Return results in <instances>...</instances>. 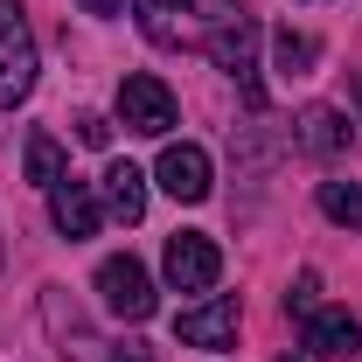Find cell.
<instances>
[{"label":"cell","instance_id":"cell-1","mask_svg":"<svg viewBox=\"0 0 362 362\" xmlns=\"http://www.w3.org/2000/svg\"><path fill=\"white\" fill-rule=\"evenodd\" d=\"M237 14H244L237 0H139V28L153 49H188V42L202 49V35Z\"/></svg>","mask_w":362,"mask_h":362},{"label":"cell","instance_id":"cell-2","mask_svg":"<svg viewBox=\"0 0 362 362\" xmlns=\"http://www.w3.org/2000/svg\"><path fill=\"white\" fill-rule=\"evenodd\" d=\"M202 56H209L216 70L237 77L244 105H265V84H258V21H251V14H237V21H223V28H209V35H202Z\"/></svg>","mask_w":362,"mask_h":362},{"label":"cell","instance_id":"cell-3","mask_svg":"<svg viewBox=\"0 0 362 362\" xmlns=\"http://www.w3.org/2000/svg\"><path fill=\"white\" fill-rule=\"evenodd\" d=\"M35 90V35L21 0H0V105H21Z\"/></svg>","mask_w":362,"mask_h":362},{"label":"cell","instance_id":"cell-4","mask_svg":"<svg viewBox=\"0 0 362 362\" xmlns=\"http://www.w3.org/2000/svg\"><path fill=\"white\" fill-rule=\"evenodd\" d=\"M160 272H168L175 293H209V286L223 279V251H216V237H202V230H175L168 251H160Z\"/></svg>","mask_w":362,"mask_h":362},{"label":"cell","instance_id":"cell-5","mask_svg":"<svg viewBox=\"0 0 362 362\" xmlns=\"http://www.w3.org/2000/svg\"><path fill=\"white\" fill-rule=\"evenodd\" d=\"M119 119H126V133L168 139L175 133V90L160 84V77H146V70H133V77L119 84Z\"/></svg>","mask_w":362,"mask_h":362},{"label":"cell","instance_id":"cell-6","mask_svg":"<svg viewBox=\"0 0 362 362\" xmlns=\"http://www.w3.org/2000/svg\"><path fill=\"white\" fill-rule=\"evenodd\" d=\"M98 293H105V307L119 320H146L160 307V300H153V279H146V265H139L133 251H119V258L98 265Z\"/></svg>","mask_w":362,"mask_h":362},{"label":"cell","instance_id":"cell-7","mask_svg":"<svg viewBox=\"0 0 362 362\" xmlns=\"http://www.w3.org/2000/svg\"><path fill=\"white\" fill-rule=\"evenodd\" d=\"M237 293H216V300H202V307H181L175 314V334L188 349H230L237 341Z\"/></svg>","mask_w":362,"mask_h":362},{"label":"cell","instance_id":"cell-8","mask_svg":"<svg viewBox=\"0 0 362 362\" xmlns=\"http://www.w3.org/2000/svg\"><path fill=\"white\" fill-rule=\"evenodd\" d=\"M98 216H105V209H98V188H90V181L63 175L56 188H49V223L63 230L70 244H84V237H98Z\"/></svg>","mask_w":362,"mask_h":362},{"label":"cell","instance_id":"cell-9","mask_svg":"<svg viewBox=\"0 0 362 362\" xmlns=\"http://www.w3.org/2000/svg\"><path fill=\"white\" fill-rule=\"evenodd\" d=\"M293 139H300V153H314V160H341V153L356 146V126H349L334 105H307V112L293 119Z\"/></svg>","mask_w":362,"mask_h":362},{"label":"cell","instance_id":"cell-10","mask_svg":"<svg viewBox=\"0 0 362 362\" xmlns=\"http://www.w3.org/2000/svg\"><path fill=\"white\" fill-rule=\"evenodd\" d=\"M153 175H160V188H168L175 202H202V195H209V153H202V146H188V139H175V146L160 153V168H153Z\"/></svg>","mask_w":362,"mask_h":362},{"label":"cell","instance_id":"cell-11","mask_svg":"<svg viewBox=\"0 0 362 362\" xmlns=\"http://www.w3.org/2000/svg\"><path fill=\"white\" fill-rule=\"evenodd\" d=\"M307 349L314 356H362V320L341 307H314L307 314Z\"/></svg>","mask_w":362,"mask_h":362},{"label":"cell","instance_id":"cell-12","mask_svg":"<svg viewBox=\"0 0 362 362\" xmlns=\"http://www.w3.org/2000/svg\"><path fill=\"white\" fill-rule=\"evenodd\" d=\"M105 202H112L119 223H139L146 216V175H139L133 160H112L105 168Z\"/></svg>","mask_w":362,"mask_h":362},{"label":"cell","instance_id":"cell-13","mask_svg":"<svg viewBox=\"0 0 362 362\" xmlns=\"http://www.w3.org/2000/svg\"><path fill=\"white\" fill-rule=\"evenodd\" d=\"M272 63H279V77H307L320 63V42L307 28H279V35H272Z\"/></svg>","mask_w":362,"mask_h":362},{"label":"cell","instance_id":"cell-14","mask_svg":"<svg viewBox=\"0 0 362 362\" xmlns=\"http://www.w3.org/2000/svg\"><path fill=\"white\" fill-rule=\"evenodd\" d=\"M28 181H35V188H56V181H63V146L49 133H28Z\"/></svg>","mask_w":362,"mask_h":362},{"label":"cell","instance_id":"cell-15","mask_svg":"<svg viewBox=\"0 0 362 362\" xmlns=\"http://www.w3.org/2000/svg\"><path fill=\"white\" fill-rule=\"evenodd\" d=\"M320 209L334 223H362V181H320Z\"/></svg>","mask_w":362,"mask_h":362},{"label":"cell","instance_id":"cell-16","mask_svg":"<svg viewBox=\"0 0 362 362\" xmlns=\"http://www.w3.org/2000/svg\"><path fill=\"white\" fill-rule=\"evenodd\" d=\"M314 293H320V279H314V272H300V286L286 293V307H293V314L307 320V314H314Z\"/></svg>","mask_w":362,"mask_h":362},{"label":"cell","instance_id":"cell-17","mask_svg":"<svg viewBox=\"0 0 362 362\" xmlns=\"http://www.w3.org/2000/svg\"><path fill=\"white\" fill-rule=\"evenodd\" d=\"M77 139H84V146H112V119L84 112V119H77Z\"/></svg>","mask_w":362,"mask_h":362},{"label":"cell","instance_id":"cell-18","mask_svg":"<svg viewBox=\"0 0 362 362\" xmlns=\"http://www.w3.org/2000/svg\"><path fill=\"white\" fill-rule=\"evenodd\" d=\"M105 362H153V349H146V341H119Z\"/></svg>","mask_w":362,"mask_h":362},{"label":"cell","instance_id":"cell-19","mask_svg":"<svg viewBox=\"0 0 362 362\" xmlns=\"http://www.w3.org/2000/svg\"><path fill=\"white\" fill-rule=\"evenodd\" d=\"M84 14H98V21H105V14H119V0H84Z\"/></svg>","mask_w":362,"mask_h":362},{"label":"cell","instance_id":"cell-20","mask_svg":"<svg viewBox=\"0 0 362 362\" xmlns=\"http://www.w3.org/2000/svg\"><path fill=\"white\" fill-rule=\"evenodd\" d=\"M349 98H356V105H362V77H356V84H349Z\"/></svg>","mask_w":362,"mask_h":362},{"label":"cell","instance_id":"cell-21","mask_svg":"<svg viewBox=\"0 0 362 362\" xmlns=\"http://www.w3.org/2000/svg\"><path fill=\"white\" fill-rule=\"evenodd\" d=\"M286 362H293V356H286Z\"/></svg>","mask_w":362,"mask_h":362}]
</instances>
